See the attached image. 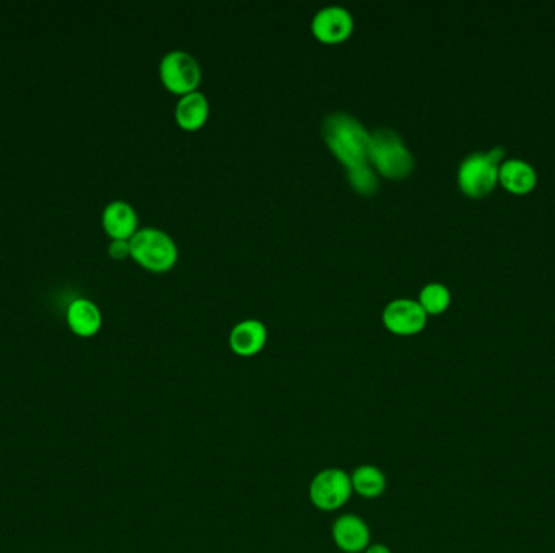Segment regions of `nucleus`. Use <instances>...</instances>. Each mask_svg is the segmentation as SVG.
Returning a JSON list of instances; mask_svg holds the SVG:
<instances>
[{
  "mask_svg": "<svg viewBox=\"0 0 555 553\" xmlns=\"http://www.w3.org/2000/svg\"><path fill=\"white\" fill-rule=\"evenodd\" d=\"M208 112H210V106H208L207 96L200 91H190L179 99L176 106V119L184 129L195 130L205 124Z\"/></svg>",
  "mask_w": 555,
  "mask_h": 553,
  "instance_id": "15",
  "label": "nucleus"
},
{
  "mask_svg": "<svg viewBox=\"0 0 555 553\" xmlns=\"http://www.w3.org/2000/svg\"><path fill=\"white\" fill-rule=\"evenodd\" d=\"M332 537L341 553H362L370 545L369 524L361 516L345 513L335 519Z\"/></svg>",
  "mask_w": 555,
  "mask_h": 553,
  "instance_id": "9",
  "label": "nucleus"
},
{
  "mask_svg": "<svg viewBox=\"0 0 555 553\" xmlns=\"http://www.w3.org/2000/svg\"><path fill=\"white\" fill-rule=\"evenodd\" d=\"M322 135L328 148L348 168L369 161L370 133L353 114L333 112L325 117Z\"/></svg>",
  "mask_w": 555,
  "mask_h": 553,
  "instance_id": "1",
  "label": "nucleus"
},
{
  "mask_svg": "<svg viewBox=\"0 0 555 553\" xmlns=\"http://www.w3.org/2000/svg\"><path fill=\"white\" fill-rule=\"evenodd\" d=\"M353 15L341 5H328L315 13L312 31L323 43H340L353 31Z\"/></svg>",
  "mask_w": 555,
  "mask_h": 553,
  "instance_id": "8",
  "label": "nucleus"
},
{
  "mask_svg": "<svg viewBox=\"0 0 555 553\" xmlns=\"http://www.w3.org/2000/svg\"><path fill=\"white\" fill-rule=\"evenodd\" d=\"M137 223L134 206L127 202L116 200L104 208V229L112 239H130L137 232Z\"/></svg>",
  "mask_w": 555,
  "mask_h": 553,
  "instance_id": "11",
  "label": "nucleus"
},
{
  "mask_svg": "<svg viewBox=\"0 0 555 553\" xmlns=\"http://www.w3.org/2000/svg\"><path fill=\"white\" fill-rule=\"evenodd\" d=\"M499 181L513 193H528L538 182V174L523 159H505L500 164Z\"/></svg>",
  "mask_w": 555,
  "mask_h": 553,
  "instance_id": "12",
  "label": "nucleus"
},
{
  "mask_svg": "<svg viewBox=\"0 0 555 553\" xmlns=\"http://www.w3.org/2000/svg\"><path fill=\"white\" fill-rule=\"evenodd\" d=\"M348 179L353 185V189L358 190L362 195H372L379 189V179H377L374 169L370 168L369 163L348 168Z\"/></svg>",
  "mask_w": 555,
  "mask_h": 553,
  "instance_id": "17",
  "label": "nucleus"
},
{
  "mask_svg": "<svg viewBox=\"0 0 555 553\" xmlns=\"http://www.w3.org/2000/svg\"><path fill=\"white\" fill-rule=\"evenodd\" d=\"M505 150L495 146L487 153H471L463 159L458 169V184L469 197H486L499 181L500 164L504 163Z\"/></svg>",
  "mask_w": 555,
  "mask_h": 553,
  "instance_id": "3",
  "label": "nucleus"
},
{
  "mask_svg": "<svg viewBox=\"0 0 555 553\" xmlns=\"http://www.w3.org/2000/svg\"><path fill=\"white\" fill-rule=\"evenodd\" d=\"M130 255L150 270H169L177 260V245L168 232L143 228L130 237Z\"/></svg>",
  "mask_w": 555,
  "mask_h": 553,
  "instance_id": "4",
  "label": "nucleus"
},
{
  "mask_svg": "<svg viewBox=\"0 0 555 553\" xmlns=\"http://www.w3.org/2000/svg\"><path fill=\"white\" fill-rule=\"evenodd\" d=\"M450 289L442 283H429L419 294V304L427 313H442L450 305Z\"/></svg>",
  "mask_w": 555,
  "mask_h": 553,
  "instance_id": "16",
  "label": "nucleus"
},
{
  "mask_svg": "<svg viewBox=\"0 0 555 553\" xmlns=\"http://www.w3.org/2000/svg\"><path fill=\"white\" fill-rule=\"evenodd\" d=\"M353 493L351 476L340 468L322 469L309 485L310 503L325 513L341 510Z\"/></svg>",
  "mask_w": 555,
  "mask_h": 553,
  "instance_id": "5",
  "label": "nucleus"
},
{
  "mask_svg": "<svg viewBox=\"0 0 555 553\" xmlns=\"http://www.w3.org/2000/svg\"><path fill=\"white\" fill-rule=\"evenodd\" d=\"M109 253L112 258L122 260V258L130 255V241L129 239H114L109 245Z\"/></svg>",
  "mask_w": 555,
  "mask_h": 553,
  "instance_id": "18",
  "label": "nucleus"
},
{
  "mask_svg": "<svg viewBox=\"0 0 555 553\" xmlns=\"http://www.w3.org/2000/svg\"><path fill=\"white\" fill-rule=\"evenodd\" d=\"M369 161L383 176L401 179L414 169V156L403 138L388 127H380L370 133Z\"/></svg>",
  "mask_w": 555,
  "mask_h": 553,
  "instance_id": "2",
  "label": "nucleus"
},
{
  "mask_svg": "<svg viewBox=\"0 0 555 553\" xmlns=\"http://www.w3.org/2000/svg\"><path fill=\"white\" fill-rule=\"evenodd\" d=\"M267 336V326L263 325L260 320L249 318V320H242L234 326L231 336H229V344L237 356H255L267 343Z\"/></svg>",
  "mask_w": 555,
  "mask_h": 553,
  "instance_id": "10",
  "label": "nucleus"
},
{
  "mask_svg": "<svg viewBox=\"0 0 555 553\" xmlns=\"http://www.w3.org/2000/svg\"><path fill=\"white\" fill-rule=\"evenodd\" d=\"M351 485L353 492L359 497L366 500H375L382 497L387 490V476L382 469L377 468L374 464H362L359 468L354 469L351 474Z\"/></svg>",
  "mask_w": 555,
  "mask_h": 553,
  "instance_id": "14",
  "label": "nucleus"
},
{
  "mask_svg": "<svg viewBox=\"0 0 555 553\" xmlns=\"http://www.w3.org/2000/svg\"><path fill=\"white\" fill-rule=\"evenodd\" d=\"M362 553H392V549L385 544H370Z\"/></svg>",
  "mask_w": 555,
  "mask_h": 553,
  "instance_id": "19",
  "label": "nucleus"
},
{
  "mask_svg": "<svg viewBox=\"0 0 555 553\" xmlns=\"http://www.w3.org/2000/svg\"><path fill=\"white\" fill-rule=\"evenodd\" d=\"M160 75L169 90L187 95L190 91H195L202 80V69L189 52L171 51L161 61Z\"/></svg>",
  "mask_w": 555,
  "mask_h": 553,
  "instance_id": "6",
  "label": "nucleus"
},
{
  "mask_svg": "<svg viewBox=\"0 0 555 553\" xmlns=\"http://www.w3.org/2000/svg\"><path fill=\"white\" fill-rule=\"evenodd\" d=\"M427 312L419 301L395 299L383 310V323L396 335H414L426 326Z\"/></svg>",
  "mask_w": 555,
  "mask_h": 553,
  "instance_id": "7",
  "label": "nucleus"
},
{
  "mask_svg": "<svg viewBox=\"0 0 555 553\" xmlns=\"http://www.w3.org/2000/svg\"><path fill=\"white\" fill-rule=\"evenodd\" d=\"M67 322L78 336H93L101 328V312L90 299H75L67 310Z\"/></svg>",
  "mask_w": 555,
  "mask_h": 553,
  "instance_id": "13",
  "label": "nucleus"
}]
</instances>
